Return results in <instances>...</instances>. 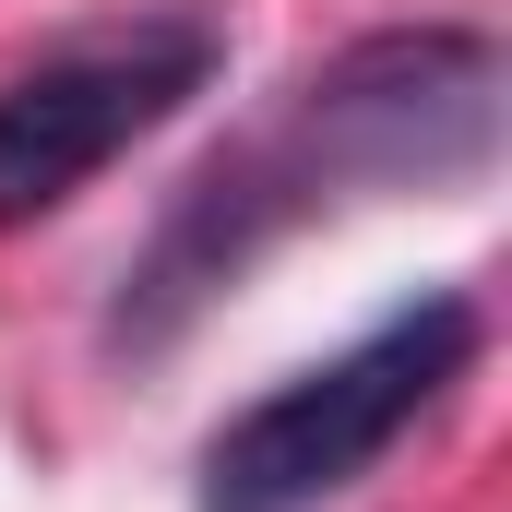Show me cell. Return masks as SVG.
<instances>
[{
  "label": "cell",
  "mask_w": 512,
  "mask_h": 512,
  "mask_svg": "<svg viewBox=\"0 0 512 512\" xmlns=\"http://www.w3.org/2000/svg\"><path fill=\"white\" fill-rule=\"evenodd\" d=\"M477 346H489V322H477L465 286H429V298L382 310L322 370H286L274 393H251L239 417L203 429L191 512H322V501H346V489H370L393 441L429 429L465 393Z\"/></svg>",
  "instance_id": "7a4b0ae2"
},
{
  "label": "cell",
  "mask_w": 512,
  "mask_h": 512,
  "mask_svg": "<svg viewBox=\"0 0 512 512\" xmlns=\"http://www.w3.org/2000/svg\"><path fill=\"white\" fill-rule=\"evenodd\" d=\"M512 120V60L489 24H370L346 36L322 72H298V96L227 143L215 167L179 179V203L155 215V239L131 251L108 298V346L155 358L179 346L274 239H298L310 215L382 203V191H477L501 167Z\"/></svg>",
  "instance_id": "6da1fadb"
},
{
  "label": "cell",
  "mask_w": 512,
  "mask_h": 512,
  "mask_svg": "<svg viewBox=\"0 0 512 512\" xmlns=\"http://www.w3.org/2000/svg\"><path fill=\"white\" fill-rule=\"evenodd\" d=\"M215 72H227L215 12H131L108 36L0 72V239L84 203L131 143H155L191 96H215Z\"/></svg>",
  "instance_id": "3957f363"
}]
</instances>
